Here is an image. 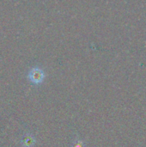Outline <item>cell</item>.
I'll return each mask as SVG.
<instances>
[{"label":"cell","mask_w":146,"mask_h":147,"mask_svg":"<svg viewBox=\"0 0 146 147\" xmlns=\"http://www.w3.org/2000/svg\"><path fill=\"white\" fill-rule=\"evenodd\" d=\"M28 78L31 83L34 84H40L44 81L45 73L42 69L39 67H34L29 71Z\"/></svg>","instance_id":"1"},{"label":"cell","mask_w":146,"mask_h":147,"mask_svg":"<svg viewBox=\"0 0 146 147\" xmlns=\"http://www.w3.org/2000/svg\"><path fill=\"white\" fill-rule=\"evenodd\" d=\"M34 143H35L34 139L32 136H30V135H27V136L23 139V140H22L23 146H25V147L34 146Z\"/></svg>","instance_id":"2"},{"label":"cell","mask_w":146,"mask_h":147,"mask_svg":"<svg viewBox=\"0 0 146 147\" xmlns=\"http://www.w3.org/2000/svg\"><path fill=\"white\" fill-rule=\"evenodd\" d=\"M71 147H85V146H84V144H83V141H81V140H77V141L74 142V144L71 146Z\"/></svg>","instance_id":"3"}]
</instances>
